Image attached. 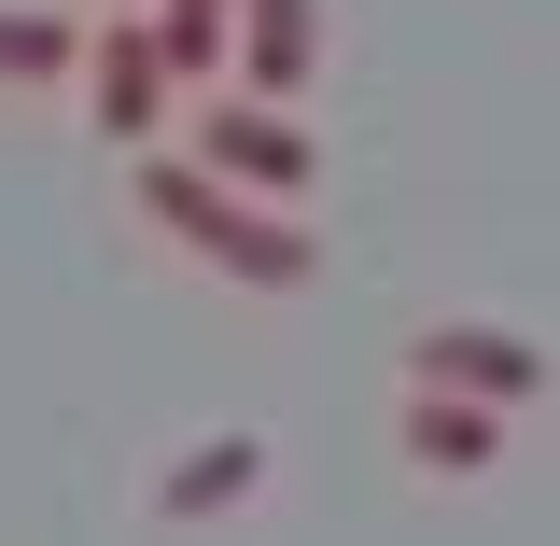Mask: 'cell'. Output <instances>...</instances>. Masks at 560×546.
I'll return each instance as SVG.
<instances>
[{
    "label": "cell",
    "instance_id": "cell-8",
    "mask_svg": "<svg viewBox=\"0 0 560 546\" xmlns=\"http://www.w3.org/2000/svg\"><path fill=\"white\" fill-rule=\"evenodd\" d=\"M84 57V28H57L43 0H0V84H57Z\"/></svg>",
    "mask_w": 560,
    "mask_h": 546
},
{
    "label": "cell",
    "instance_id": "cell-4",
    "mask_svg": "<svg viewBox=\"0 0 560 546\" xmlns=\"http://www.w3.org/2000/svg\"><path fill=\"white\" fill-rule=\"evenodd\" d=\"M197 169H224V183H253V197H294L308 183V140H294V113L280 98H253V84H224L197 113Z\"/></svg>",
    "mask_w": 560,
    "mask_h": 546
},
{
    "label": "cell",
    "instance_id": "cell-7",
    "mask_svg": "<svg viewBox=\"0 0 560 546\" xmlns=\"http://www.w3.org/2000/svg\"><path fill=\"white\" fill-rule=\"evenodd\" d=\"M253 477H267V434L224 420V434H197V449L154 477V519H224V504H253Z\"/></svg>",
    "mask_w": 560,
    "mask_h": 546
},
{
    "label": "cell",
    "instance_id": "cell-3",
    "mask_svg": "<svg viewBox=\"0 0 560 546\" xmlns=\"http://www.w3.org/2000/svg\"><path fill=\"white\" fill-rule=\"evenodd\" d=\"M407 379L477 393V407H533V393H547V350L504 337V323H420V337H407Z\"/></svg>",
    "mask_w": 560,
    "mask_h": 546
},
{
    "label": "cell",
    "instance_id": "cell-2",
    "mask_svg": "<svg viewBox=\"0 0 560 546\" xmlns=\"http://www.w3.org/2000/svg\"><path fill=\"white\" fill-rule=\"evenodd\" d=\"M84 113H98V140H154V113H168V43H154V0H127L113 28H84Z\"/></svg>",
    "mask_w": 560,
    "mask_h": 546
},
{
    "label": "cell",
    "instance_id": "cell-1",
    "mask_svg": "<svg viewBox=\"0 0 560 546\" xmlns=\"http://www.w3.org/2000/svg\"><path fill=\"white\" fill-rule=\"evenodd\" d=\"M140 210H154L197 267H224L238 294H294V280L323 267V253H308V224H294L280 197L224 183V169H197V154H154V169H140Z\"/></svg>",
    "mask_w": 560,
    "mask_h": 546
},
{
    "label": "cell",
    "instance_id": "cell-5",
    "mask_svg": "<svg viewBox=\"0 0 560 546\" xmlns=\"http://www.w3.org/2000/svg\"><path fill=\"white\" fill-rule=\"evenodd\" d=\"M224 70H238L253 98H294V84L323 70V0H238V28H224Z\"/></svg>",
    "mask_w": 560,
    "mask_h": 546
},
{
    "label": "cell",
    "instance_id": "cell-6",
    "mask_svg": "<svg viewBox=\"0 0 560 546\" xmlns=\"http://www.w3.org/2000/svg\"><path fill=\"white\" fill-rule=\"evenodd\" d=\"M393 449H407L420 477H490V463H504V407H477V393H434V379H420L407 420H393Z\"/></svg>",
    "mask_w": 560,
    "mask_h": 546
},
{
    "label": "cell",
    "instance_id": "cell-9",
    "mask_svg": "<svg viewBox=\"0 0 560 546\" xmlns=\"http://www.w3.org/2000/svg\"><path fill=\"white\" fill-rule=\"evenodd\" d=\"M224 28H238V0H154V43H168V84H183V70H224Z\"/></svg>",
    "mask_w": 560,
    "mask_h": 546
}]
</instances>
